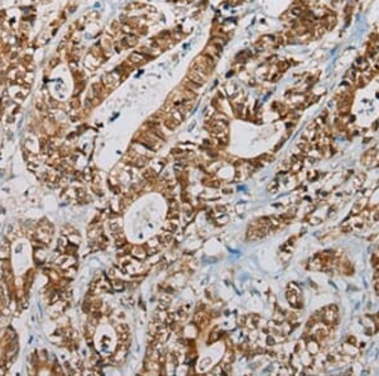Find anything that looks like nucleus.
Returning a JSON list of instances; mask_svg holds the SVG:
<instances>
[{"instance_id": "nucleus-2", "label": "nucleus", "mask_w": 379, "mask_h": 376, "mask_svg": "<svg viewBox=\"0 0 379 376\" xmlns=\"http://www.w3.org/2000/svg\"><path fill=\"white\" fill-rule=\"evenodd\" d=\"M356 65H358V66H359V69H360L361 71L367 70V69H368V66H369L368 61H365L364 58H358V61H356Z\"/></svg>"}, {"instance_id": "nucleus-1", "label": "nucleus", "mask_w": 379, "mask_h": 376, "mask_svg": "<svg viewBox=\"0 0 379 376\" xmlns=\"http://www.w3.org/2000/svg\"><path fill=\"white\" fill-rule=\"evenodd\" d=\"M322 318H323V320L326 322V323H329V324H331V323H334L336 319H337V313H336V309L332 306V308H329L328 310H326V314H323L322 315Z\"/></svg>"}, {"instance_id": "nucleus-3", "label": "nucleus", "mask_w": 379, "mask_h": 376, "mask_svg": "<svg viewBox=\"0 0 379 376\" xmlns=\"http://www.w3.org/2000/svg\"><path fill=\"white\" fill-rule=\"evenodd\" d=\"M375 290H377V293H378V295H379V280L375 282Z\"/></svg>"}]
</instances>
